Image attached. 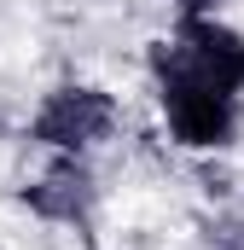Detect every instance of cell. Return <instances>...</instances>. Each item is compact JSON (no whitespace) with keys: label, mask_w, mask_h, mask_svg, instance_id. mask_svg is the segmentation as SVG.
<instances>
[{"label":"cell","mask_w":244,"mask_h":250,"mask_svg":"<svg viewBox=\"0 0 244 250\" xmlns=\"http://www.w3.org/2000/svg\"><path fill=\"white\" fill-rule=\"evenodd\" d=\"M151 82H157V105H163V123L175 134V146L186 151H227L244 128V99L239 93H221L198 76H181L175 64L151 59Z\"/></svg>","instance_id":"1"},{"label":"cell","mask_w":244,"mask_h":250,"mask_svg":"<svg viewBox=\"0 0 244 250\" xmlns=\"http://www.w3.org/2000/svg\"><path fill=\"white\" fill-rule=\"evenodd\" d=\"M151 59L175 64L181 76H198L221 93L244 99V35L221 23L215 12H181L163 41H151Z\"/></svg>","instance_id":"2"},{"label":"cell","mask_w":244,"mask_h":250,"mask_svg":"<svg viewBox=\"0 0 244 250\" xmlns=\"http://www.w3.org/2000/svg\"><path fill=\"white\" fill-rule=\"evenodd\" d=\"M111 134H117V99L105 87H87V82L53 87L41 99V111L29 117V140L59 151V157H81V151H93Z\"/></svg>","instance_id":"3"},{"label":"cell","mask_w":244,"mask_h":250,"mask_svg":"<svg viewBox=\"0 0 244 250\" xmlns=\"http://www.w3.org/2000/svg\"><path fill=\"white\" fill-rule=\"evenodd\" d=\"M23 204L41 215V221H59V227H87L93 221V204H99V181L81 157H59L35 187L23 192Z\"/></svg>","instance_id":"4"},{"label":"cell","mask_w":244,"mask_h":250,"mask_svg":"<svg viewBox=\"0 0 244 250\" xmlns=\"http://www.w3.org/2000/svg\"><path fill=\"white\" fill-rule=\"evenodd\" d=\"M221 0H175V12H215Z\"/></svg>","instance_id":"5"}]
</instances>
